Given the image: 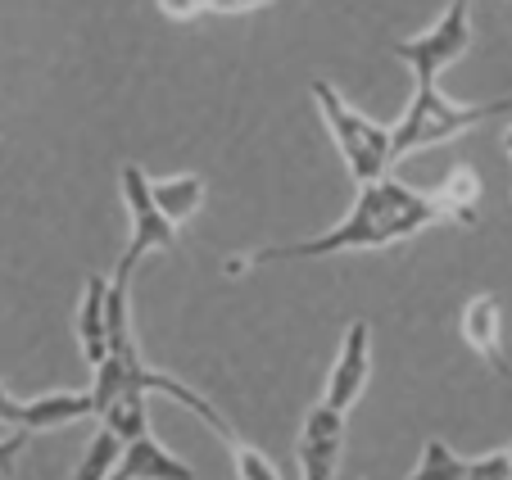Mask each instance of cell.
Returning a JSON list of instances; mask_svg holds the SVG:
<instances>
[{
    "mask_svg": "<svg viewBox=\"0 0 512 480\" xmlns=\"http://www.w3.org/2000/svg\"><path fill=\"white\" fill-rule=\"evenodd\" d=\"M463 340L485 358V363H494L499 372H508V363H503V299L494 295V290L467 299V308H463Z\"/></svg>",
    "mask_w": 512,
    "mask_h": 480,
    "instance_id": "obj_9",
    "label": "cell"
},
{
    "mask_svg": "<svg viewBox=\"0 0 512 480\" xmlns=\"http://www.w3.org/2000/svg\"><path fill=\"white\" fill-rule=\"evenodd\" d=\"M118 458H123V440L100 426V431L91 435V444H87V453H82L73 480H109L114 476V467H118Z\"/></svg>",
    "mask_w": 512,
    "mask_h": 480,
    "instance_id": "obj_15",
    "label": "cell"
},
{
    "mask_svg": "<svg viewBox=\"0 0 512 480\" xmlns=\"http://www.w3.org/2000/svg\"><path fill=\"white\" fill-rule=\"evenodd\" d=\"M100 422H105V431H114L123 444L150 435V408H145V394H118L114 404L100 413Z\"/></svg>",
    "mask_w": 512,
    "mask_h": 480,
    "instance_id": "obj_14",
    "label": "cell"
},
{
    "mask_svg": "<svg viewBox=\"0 0 512 480\" xmlns=\"http://www.w3.org/2000/svg\"><path fill=\"white\" fill-rule=\"evenodd\" d=\"M105 295H109V281H105V277H87V286H82L78 317H73V331H78V349H82V358H87V367L105 363V354H109Z\"/></svg>",
    "mask_w": 512,
    "mask_h": 480,
    "instance_id": "obj_11",
    "label": "cell"
},
{
    "mask_svg": "<svg viewBox=\"0 0 512 480\" xmlns=\"http://www.w3.org/2000/svg\"><path fill=\"white\" fill-rule=\"evenodd\" d=\"M118 191H123V209H127L132 231H127V250L114 268V286H127L145 254L177 250V227L155 209V200H150V177H145V168H136V164L118 168Z\"/></svg>",
    "mask_w": 512,
    "mask_h": 480,
    "instance_id": "obj_4",
    "label": "cell"
},
{
    "mask_svg": "<svg viewBox=\"0 0 512 480\" xmlns=\"http://www.w3.org/2000/svg\"><path fill=\"white\" fill-rule=\"evenodd\" d=\"M159 14H164V19L186 23V19H200V14H209V0H159Z\"/></svg>",
    "mask_w": 512,
    "mask_h": 480,
    "instance_id": "obj_20",
    "label": "cell"
},
{
    "mask_svg": "<svg viewBox=\"0 0 512 480\" xmlns=\"http://www.w3.org/2000/svg\"><path fill=\"white\" fill-rule=\"evenodd\" d=\"M227 449H232V467H236V480H281V471L272 467L268 458H263L254 444H245V440H227Z\"/></svg>",
    "mask_w": 512,
    "mask_h": 480,
    "instance_id": "obj_17",
    "label": "cell"
},
{
    "mask_svg": "<svg viewBox=\"0 0 512 480\" xmlns=\"http://www.w3.org/2000/svg\"><path fill=\"white\" fill-rule=\"evenodd\" d=\"M467 480H512V444L467 462Z\"/></svg>",
    "mask_w": 512,
    "mask_h": 480,
    "instance_id": "obj_18",
    "label": "cell"
},
{
    "mask_svg": "<svg viewBox=\"0 0 512 480\" xmlns=\"http://www.w3.org/2000/svg\"><path fill=\"white\" fill-rule=\"evenodd\" d=\"M263 5H272V0H209V14H250Z\"/></svg>",
    "mask_w": 512,
    "mask_h": 480,
    "instance_id": "obj_21",
    "label": "cell"
},
{
    "mask_svg": "<svg viewBox=\"0 0 512 480\" xmlns=\"http://www.w3.org/2000/svg\"><path fill=\"white\" fill-rule=\"evenodd\" d=\"M23 449H28V431L0 435V476H14V467H19Z\"/></svg>",
    "mask_w": 512,
    "mask_h": 480,
    "instance_id": "obj_19",
    "label": "cell"
},
{
    "mask_svg": "<svg viewBox=\"0 0 512 480\" xmlns=\"http://www.w3.org/2000/svg\"><path fill=\"white\" fill-rule=\"evenodd\" d=\"M150 200H155V209L164 213L173 227H182V222H191L204 204V177L177 173V177H164V182H150Z\"/></svg>",
    "mask_w": 512,
    "mask_h": 480,
    "instance_id": "obj_12",
    "label": "cell"
},
{
    "mask_svg": "<svg viewBox=\"0 0 512 480\" xmlns=\"http://www.w3.org/2000/svg\"><path fill=\"white\" fill-rule=\"evenodd\" d=\"M109 480H118V476H109Z\"/></svg>",
    "mask_w": 512,
    "mask_h": 480,
    "instance_id": "obj_23",
    "label": "cell"
},
{
    "mask_svg": "<svg viewBox=\"0 0 512 480\" xmlns=\"http://www.w3.org/2000/svg\"><path fill=\"white\" fill-rule=\"evenodd\" d=\"M408 480H467V458H458L445 440H426L422 462Z\"/></svg>",
    "mask_w": 512,
    "mask_h": 480,
    "instance_id": "obj_16",
    "label": "cell"
},
{
    "mask_svg": "<svg viewBox=\"0 0 512 480\" xmlns=\"http://www.w3.org/2000/svg\"><path fill=\"white\" fill-rule=\"evenodd\" d=\"M472 46V0H449V10L426 28L422 37L399 41L395 55L413 68V82H440L445 68H454Z\"/></svg>",
    "mask_w": 512,
    "mask_h": 480,
    "instance_id": "obj_5",
    "label": "cell"
},
{
    "mask_svg": "<svg viewBox=\"0 0 512 480\" xmlns=\"http://www.w3.org/2000/svg\"><path fill=\"white\" fill-rule=\"evenodd\" d=\"M503 150H508V159H512V127L503 132Z\"/></svg>",
    "mask_w": 512,
    "mask_h": 480,
    "instance_id": "obj_22",
    "label": "cell"
},
{
    "mask_svg": "<svg viewBox=\"0 0 512 480\" xmlns=\"http://www.w3.org/2000/svg\"><path fill=\"white\" fill-rule=\"evenodd\" d=\"M118 480H195V467H186L177 453H168L155 435L123 444V458L114 467Z\"/></svg>",
    "mask_w": 512,
    "mask_h": 480,
    "instance_id": "obj_10",
    "label": "cell"
},
{
    "mask_svg": "<svg viewBox=\"0 0 512 480\" xmlns=\"http://www.w3.org/2000/svg\"><path fill=\"white\" fill-rule=\"evenodd\" d=\"M309 96H313V105H318L322 123H327L331 141H336L340 159H345L349 177H354L358 186L377 182L381 173H390V132L386 127L372 123L368 114H358V109L349 105L331 82H322V77L309 87Z\"/></svg>",
    "mask_w": 512,
    "mask_h": 480,
    "instance_id": "obj_3",
    "label": "cell"
},
{
    "mask_svg": "<svg viewBox=\"0 0 512 480\" xmlns=\"http://www.w3.org/2000/svg\"><path fill=\"white\" fill-rule=\"evenodd\" d=\"M435 200L445 209V218H458L472 227L476 222V200H481V182H476L472 168H454L445 182L435 186Z\"/></svg>",
    "mask_w": 512,
    "mask_h": 480,
    "instance_id": "obj_13",
    "label": "cell"
},
{
    "mask_svg": "<svg viewBox=\"0 0 512 480\" xmlns=\"http://www.w3.org/2000/svg\"><path fill=\"white\" fill-rule=\"evenodd\" d=\"M345 431H349V413H336L318 399L309 408L300 426V444H295V458H300V480H336L340 462H345Z\"/></svg>",
    "mask_w": 512,
    "mask_h": 480,
    "instance_id": "obj_6",
    "label": "cell"
},
{
    "mask_svg": "<svg viewBox=\"0 0 512 480\" xmlns=\"http://www.w3.org/2000/svg\"><path fill=\"white\" fill-rule=\"evenodd\" d=\"M368 381H372V327L358 317V322H349L345 340H340V354H336V363H331L322 404L336 408V413H349V408L363 399Z\"/></svg>",
    "mask_w": 512,
    "mask_h": 480,
    "instance_id": "obj_7",
    "label": "cell"
},
{
    "mask_svg": "<svg viewBox=\"0 0 512 480\" xmlns=\"http://www.w3.org/2000/svg\"><path fill=\"white\" fill-rule=\"evenodd\" d=\"M82 417H96L87 390H50L37 399H19V417H14V431H64V426L82 422Z\"/></svg>",
    "mask_w": 512,
    "mask_h": 480,
    "instance_id": "obj_8",
    "label": "cell"
},
{
    "mask_svg": "<svg viewBox=\"0 0 512 480\" xmlns=\"http://www.w3.org/2000/svg\"><path fill=\"white\" fill-rule=\"evenodd\" d=\"M435 222H445V209H440L435 191H417V186L381 173L377 182L358 186L354 209L336 227L318 231L309 240H295V245H268V250H254L245 259H227L223 268L227 277H245V272L268 268V263H304V259H331V254H354V250H386V245L422 236Z\"/></svg>",
    "mask_w": 512,
    "mask_h": 480,
    "instance_id": "obj_1",
    "label": "cell"
},
{
    "mask_svg": "<svg viewBox=\"0 0 512 480\" xmlns=\"http://www.w3.org/2000/svg\"><path fill=\"white\" fill-rule=\"evenodd\" d=\"M512 100H490V105H463V100H449L440 91V82H417L413 100L404 105V118L390 127V164L408 159L417 150H431V145L458 141V136L476 132L481 123H490L494 114H503Z\"/></svg>",
    "mask_w": 512,
    "mask_h": 480,
    "instance_id": "obj_2",
    "label": "cell"
}]
</instances>
